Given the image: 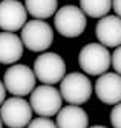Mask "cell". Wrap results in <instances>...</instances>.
<instances>
[{
	"instance_id": "1",
	"label": "cell",
	"mask_w": 121,
	"mask_h": 128,
	"mask_svg": "<svg viewBox=\"0 0 121 128\" xmlns=\"http://www.w3.org/2000/svg\"><path fill=\"white\" fill-rule=\"evenodd\" d=\"M78 64L84 73L101 76L112 66V54L100 43H89L78 54Z\"/></svg>"
},
{
	"instance_id": "2",
	"label": "cell",
	"mask_w": 121,
	"mask_h": 128,
	"mask_svg": "<svg viewBox=\"0 0 121 128\" xmlns=\"http://www.w3.org/2000/svg\"><path fill=\"white\" fill-rule=\"evenodd\" d=\"M54 26L60 35L66 38H77L84 32L87 26V18L78 6L65 5L55 12Z\"/></svg>"
},
{
	"instance_id": "3",
	"label": "cell",
	"mask_w": 121,
	"mask_h": 128,
	"mask_svg": "<svg viewBox=\"0 0 121 128\" xmlns=\"http://www.w3.org/2000/svg\"><path fill=\"white\" fill-rule=\"evenodd\" d=\"M92 82L81 72L68 73L60 82V93L69 105H83L92 96Z\"/></svg>"
},
{
	"instance_id": "4",
	"label": "cell",
	"mask_w": 121,
	"mask_h": 128,
	"mask_svg": "<svg viewBox=\"0 0 121 128\" xmlns=\"http://www.w3.org/2000/svg\"><path fill=\"white\" fill-rule=\"evenodd\" d=\"M34 73L41 84L54 86L66 76V62L55 52H43L34 61Z\"/></svg>"
},
{
	"instance_id": "5",
	"label": "cell",
	"mask_w": 121,
	"mask_h": 128,
	"mask_svg": "<svg viewBox=\"0 0 121 128\" xmlns=\"http://www.w3.org/2000/svg\"><path fill=\"white\" fill-rule=\"evenodd\" d=\"M20 38L23 46L31 52H46L54 41V30L44 20L26 22L22 29Z\"/></svg>"
},
{
	"instance_id": "6",
	"label": "cell",
	"mask_w": 121,
	"mask_h": 128,
	"mask_svg": "<svg viewBox=\"0 0 121 128\" xmlns=\"http://www.w3.org/2000/svg\"><path fill=\"white\" fill-rule=\"evenodd\" d=\"M29 104H31L32 111L40 116V118H51L57 116V113L62 110L63 98L58 88L54 86H46L41 84L34 88L29 98Z\"/></svg>"
},
{
	"instance_id": "7",
	"label": "cell",
	"mask_w": 121,
	"mask_h": 128,
	"mask_svg": "<svg viewBox=\"0 0 121 128\" xmlns=\"http://www.w3.org/2000/svg\"><path fill=\"white\" fill-rule=\"evenodd\" d=\"M35 73L32 69H29L25 64H12L3 75V84L6 92L12 96H23L31 94L35 88Z\"/></svg>"
},
{
	"instance_id": "8",
	"label": "cell",
	"mask_w": 121,
	"mask_h": 128,
	"mask_svg": "<svg viewBox=\"0 0 121 128\" xmlns=\"http://www.w3.org/2000/svg\"><path fill=\"white\" fill-rule=\"evenodd\" d=\"M32 108L26 99L19 96L8 98L0 107V118L8 128H25L32 120Z\"/></svg>"
},
{
	"instance_id": "9",
	"label": "cell",
	"mask_w": 121,
	"mask_h": 128,
	"mask_svg": "<svg viewBox=\"0 0 121 128\" xmlns=\"http://www.w3.org/2000/svg\"><path fill=\"white\" fill-rule=\"evenodd\" d=\"M28 18V11L19 0L0 2V28L3 32H16L23 29Z\"/></svg>"
},
{
	"instance_id": "10",
	"label": "cell",
	"mask_w": 121,
	"mask_h": 128,
	"mask_svg": "<svg viewBox=\"0 0 121 128\" xmlns=\"http://www.w3.org/2000/svg\"><path fill=\"white\" fill-rule=\"evenodd\" d=\"M97 98L107 105H116L121 102V75L115 72H106L95 82Z\"/></svg>"
},
{
	"instance_id": "11",
	"label": "cell",
	"mask_w": 121,
	"mask_h": 128,
	"mask_svg": "<svg viewBox=\"0 0 121 128\" xmlns=\"http://www.w3.org/2000/svg\"><path fill=\"white\" fill-rule=\"evenodd\" d=\"M95 35L98 43L106 47L121 46V18L116 15H106L100 18L95 26Z\"/></svg>"
},
{
	"instance_id": "12",
	"label": "cell",
	"mask_w": 121,
	"mask_h": 128,
	"mask_svg": "<svg viewBox=\"0 0 121 128\" xmlns=\"http://www.w3.org/2000/svg\"><path fill=\"white\" fill-rule=\"evenodd\" d=\"M23 41L14 32H0V64H17L23 55Z\"/></svg>"
},
{
	"instance_id": "13",
	"label": "cell",
	"mask_w": 121,
	"mask_h": 128,
	"mask_svg": "<svg viewBox=\"0 0 121 128\" xmlns=\"http://www.w3.org/2000/svg\"><path fill=\"white\" fill-rule=\"evenodd\" d=\"M57 128H89V116L78 105H66L57 113Z\"/></svg>"
},
{
	"instance_id": "14",
	"label": "cell",
	"mask_w": 121,
	"mask_h": 128,
	"mask_svg": "<svg viewBox=\"0 0 121 128\" xmlns=\"http://www.w3.org/2000/svg\"><path fill=\"white\" fill-rule=\"evenodd\" d=\"M25 8L35 20H46L58 11V0H25Z\"/></svg>"
},
{
	"instance_id": "15",
	"label": "cell",
	"mask_w": 121,
	"mask_h": 128,
	"mask_svg": "<svg viewBox=\"0 0 121 128\" xmlns=\"http://www.w3.org/2000/svg\"><path fill=\"white\" fill-rule=\"evenodd\" d=\"M80 9L92 18H103L112 9V0H80Z\"/></svg>"
},
{
	"instance_id": "16",
	"label": "cell",
	"mask_w": 121,
	"mask_h": 128,
	"mask_svg": "<svg viewBox=\"0 0 121 128\" xmlns=\"http://www.w3.org/2000/svg\"><path fill=\"white\" fill-rule=\"evenodd\" d=\"M26 128H57V124L49 118H35Z\"/></svg>"
},
{
	"instance_id": "17",
	"label": "cell",
	"mask_w": 121,
	"mask_h": 128,
	"mask_svg": "<svg viewBox=\"0 0 121 128\" xmlns=\"http://www.w3.org/2000/svg\"><path fill=\"white\" fill-rule=\"evenodd\" d=\"M110 124L113 128H121V102L116 104L110 111Z\"/></svg>"
},
{
	"instance_id": "18",
	"label": "cell",
	"mask_w": 121,
	"mask_h": 128,
	"mask_svg": "<svg viewBox=\"0 0 121 128\" xmlns=\"http://www.w3.org/2000/svg\"><path fill=\"white\" fill-rule=\"evenodd\" d=\"M112 67H113L115 73L121 75V46L116 47L112 54Z\"/></svg>"
},
{
	"instance_id": "19",
	"label": "cell",
	"mask_w": 121,
	"mask_h": 128,
	"mask_svg": "<svg viewBox=\"0 0 121 128\" xmlns=\"http://www.w3.org/2000/svg\"><path fill=\"white\" fill-rule=\"evenodd\" d=\"M112 8L115 11V15L121 18V0H112Z\"/></svg>"
},
{
	"instance_id": "20",
	"label": "cell",
	"mask_w": 121,
	"mask_h": 128,
	"mask_svg": "<svg viewBox=\"0 0 121 128\" xmlns=\"http://www.w3.org/2000/svg\"><path fill=\"white\" fill-rule=\"evenodd\" d=\"M6 101V87L3 84V81H0V107H2V104Z\"/></svg>"
},
{
	"instance_id": "21",
	"label": "cell",
	"mask_w": 121,
	"mask_h": 128,
	"mask_svg": "<svg viewBox=\"0 0 121 128\" xmlns=\"http://www.w3.org/2000/svg\"><path fill=\"white\" fill-rule=\"evenodd\" d=\"M89 128H107V126H104V125H94V126H89Z\"/></svg>"
},
{
	"instance_id": "22",
	"label": "cell",
	"mask_w": 121,
	"mask_h": 128,
	"mask_svg": "<svg viewBox=\"0 0 121 128\" xmlns=\"http://www.w3.org/2000/svg\"><path fill=\"white\" fill-rule=\"evenodd\" d=\"M3 126V122H2V118H0V128H2Z\"/></svg>"
}]
</instances>
